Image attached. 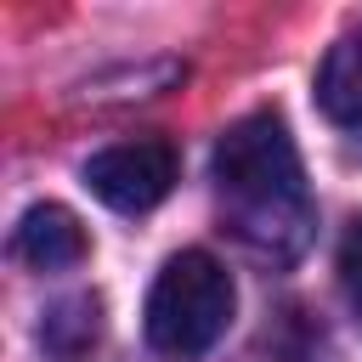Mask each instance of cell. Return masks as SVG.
<instances>
[{"label": "cell", "mask_w": 362, "mask_h": 362, "mask_svg": "<svg viewBox=\"0 0 362 362\" xmlns=\"http://www.w3.org/2000/svg\"><path fill=\"white\" fill-rule=\"evenodd\" d=\"M215 204L221 226L260 266H294L317 232V204L305 187L300 147L283 113L255 107L232 119L215 141Z\"/></svg>", "instance_id": "cell-1"}, {"label": "cell", "mask_w": 362, "mask_h": 362, "mask_svg": "<svg viewBox=\"0 0 362 362\" xmlns=\"http://www.w3.org/2000/svg\"><path fill=\"white\" fill-rule=\"evenodd\" d=\"M232 311H238L232 272L204 249H181L175 260H164V272L147 288V339H153V351L192 362V356L215 351Z\"/></svg>", "instance_id": "cell-2"}, {"label": "cell", "mask_w": 362, "mask_h": 362, "mask_svg": "<svg viewBox=\"0 0 362 362\" xmlns=\"http://www.w3.org/2000/svg\"><path fill=\"white\" fill-rule=\"evenodd\" d=\"M85 181L90 192L119 209V215H141L153 204L170 198L175 187V147L164 136H136V141H113L102 147L90 164H85Z\"/></svg>", "instance_id": "cell-3"}, {"label": "cell", "mask_w": 362, "mask_h": 362, "mask_svg": "<svg viewBox=\"0 0 362 362\" xmlns=\"http://www.w3.org/2000/svg\"><path fill=\"white\" fill-rule=\"evenodd\" d=\"M85 249H90L85 243V226L62 204H34L17 221V232H11V255L23 266H34V272H68V266L85 260Z\"/></svg>", "instance_id": "cell-4"}, {"label": "cell", "mask_w": 362, "mask_h": 362, "mask_svg": "<svg viewBox=\"0 0 362 362\" xmlns=\"http://www.w3.org/2000/svg\"><path fill=\"white\" fill-rule=\"evenodd\" d=\"M317 102L334 124L362 130V34H345L328 45V57L317 68Z\"/></svg>", "instance_id": "cell-5"}, {"label": "cell", "mask_w": 362, "mask_h": 362, "mask_svg": "<svg viewBox=\"0 0 362 362\" xmlns=\"http://www.w3.org/2000/svg\"><path fill=\"white\" fill-rule=\"evenodd\" d=\"M96 334H102V305H96L90 294H74V300L51 305L45 322H40V339H45L51 351H85Z\"/></svg>", "instance_id": "cell-6"}, {"label": "cell", "mask_w": 362, "mask_h": 362, "mask_svg": "<svg viewBox=\"0 0 362 362\" xmlns=\"http://www.w3.org/2000/svg\"><path fill=\"white\" fill-rule=\"evenodd\" d=\"M339 288H345V300H351V311L362 317V215L345 226V238H339Z\"/></svg>", "instance_id": "cell-7"}]
</instances>
